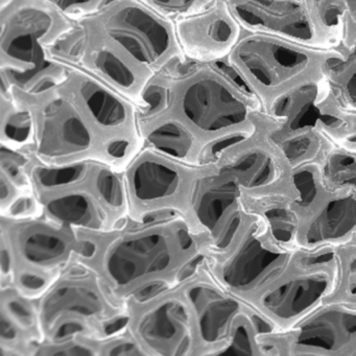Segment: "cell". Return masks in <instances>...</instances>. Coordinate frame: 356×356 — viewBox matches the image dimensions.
Returning a JSON list of instances; mask_svg holds the SVG:
<instances>
[{"label": "cell", "mask_w": 356, "mask_h": 356, "mask_svg": "<svg viewBox=\"0 0 356 356\" xmlns=\"http://www.w3.org/2000/svg\"><path fill=\"white\" fill-rule=\"evenodd\" d=\"M337 276V295L356 300V237L335 254L332 264Z\"/></svg>", "instance_id": "25"}, {"label": "cell", "mask_w": 356, "mask_h": 356, "mask_svg": "<svg viewBox=\"0 0 356 356\" xmlns=\"http://www.w3.org/2000/svg\"><path fill=\"white\" fill-rule=\"evenodd\" d=\"M145 147L193 166L203 164L205 149L180 122L159 116L138 122Z\"/></svg>", "instance_id": "21"}, {"label": "cell", "mask_w": 356, "mask_h": 356, "mask_svg": "<svg viewBox=\"0 0 356 356\" xmlns=\"http://www.w3.org/2000/svg\"><path fill=\"white\" fill-rule=\"evenodd\" d=\"M329 97L346 110L356 111V47L343 61L335 64L326 76Z\"/></svg>", "instance_id": "24"}, {"label": "cell", "mask_w": 356, "mask_h": 356, "mask_svg": "<svg viewBox=\"0 0 356 356\" xmlns=\"http://www.w3.org/2000/svg\"><path fill=\"white\" fill-rule=\"evenodd\" d=\"M227 3L245 32L268 35L312 49L343 51L339 24L325 9L322 0H227Z\"/></svg>", "instance_id": "10"}, {"label": "cell", "mask_w": 356, "mask_h": 356, "mask_svg": "<svg viewBox=\"0 0 356 356\" xmlns=\"http://www.w3.org/2000/svg\"><path fill=\"white\" fill-rule=\"evenodd\" d=\"M45 1L70 19L76 20L99 11L107 0H45Z\"/></svg>", "instance_id": "28"}, {"label": "cell", "mask_w": 356, "mask_h": 356, "mask_svg": "<svg viewBox=\"0 0 356 356\" xmlns=\"http://www.w3.org/2000/svg\"><path fill=\"white\" fill-rule=\"evenodd\" d=\"M334 268L328 264H297L254 300L259 312L275 326L287 328L337 295Z\"/></svg>", "instance_id": "17"}, {"label": "cell", "mask_w": 356, "mask_h": 356, "mask_svg": "<svg viewBox=\"0 0 356 356\" xmlns=\"http://www.w3.org/2000/svg\"><path fill=\"white\" fill-rule=\"evenodd\" d=\"M264 343L266 356L356 355V300L334 296Z\"/></svg>", "instance_id": "11"}, {"label": "cell", "mask_w": 356, "mask_h": 356, "mask_svg": "<svg viewBox=\"0 0 356 356\" xmlns=\"http://www.w3.org/2000/svg\"><path fill=\"white\" fill-rule=\"evenodd\" d=\"M154 11L172 22L204 9L213 0H141Z\"/></svg>", "instance_id": "27"}, {"label": "cell", "mask_w": 356, "mask_h": 356, "mask_svg": "<svg viewBox=\"0 0 356 356\" xmlns=\"http://www.w3.org/2000/svg\"><path fill=\"white\" fill-rule=\"evenodd\" d=\"M95 162L87 178L74 184L36 193L47 218L70 227L72 230L91 231L92 233L103 232L109 222L108 207L95 185Z\"/></svg>", "instance_id": "20"}, {"label": "cell", "mask_w": 356, "mask_h": 356, "mask_svg": "<svg viewBox=\"0 0 356 356\" xmlns=\"http://www.w3.org/2000/svg\"><path fill=\"white\" fill-rule=\"evenodd\" d=\"M175 28L185 59L200 63L226 61L243 34L227 0H213L176 20Z\"/></svg>", "instance_id": "18"}, {"label": "cell", "mask_w": 356, "mask_h": 356, "mask_svg": "<svg viewBox=\"0 0 356 356\" xmlns=\"http://www.w3.org/2000/svg\"><path fill=\"white\" fill-rule=\"evenodd\" d=\"M88 16L106 37L153 74L184 57L175 22L141 0H107Z\"/></svg>", "instance_id": "9"}, {"label": "cell", "mask_w": 356, "mask_h": 356, "mask_svg": "<svg viewBox=\"0 0 356 356\" xmlns=\"http://www.w3.org/2000/svg\"><path fill=\"white\" fill-rule=\"evenodd\" d=\"M203 165L193 166L145 147L126 166L124 182L133 211H187Z\"/></svg>", "instance_id": "13"}, {"label": "cell", "mask_w": 356, "mask_h": 356, "mask_svg": "<svg viewBox=\"0 0 356 356\" xmlns=\"http://www.w3.org/2000/svg\"><path fill=\"white\" fill-rule=\"evenodd\" d=\"M346 57L339 49H312L243 31L225 62L268 114L286 97L324 82L330 67Z\"/></svg>", "instance_id": "3"}, {"label": "cell", "mask_w": 356, "mask_h": 356, "mask_svg": "<svg viewBox=\"0 0 356 356\" xmlns=\"http://www.w3.org/2000/svg\"><path fill=\"white\" fill-rule=\"evenodd\" d=\"M356 237V191L322 193L302 218L300 266H332L335 254Z\"/></svg>", "instance_id": "15"}, {"label": "cell", "mask_w": 356, "mask_h": 356, "mask_svg": "<svg viewBox=\"0 0 356 356\" xmlns=\"http://www.w3.org/2000/svg\"><path fill=\"white\" fill-rule=\"evenodd\" d=\"M65 66L62 84L107 143L114 168L128 165L141 139L136 106L90 74Z\"/></svg>", "instance_id": "12"}, {"label": "cell", "mask_w": 356, "mask_h": 356, "mask_svg": "<svg viewBox=\"0 0 356 356\" xmlns=\"http://www.w3.org/2000/svg\"><path fill=\"white\" fill-rule=\"evenodd\" d=\"M183 293L193 312L199 355H218L228 345L237 323L260 312L253 301L222 287L206 266L203 276L188 284Z\"/></svg>", "instance_id": "16"}, {"label": "cell", "mask_w": 356, "mask_h": 356, "mask_svg": "<svg viewBox=\"0 0 356 356\" xmlns=\"http://www.w3.org/2000/svg\"><path fill=\"white\" fill-rule=\"evenodd\" d=\"M158 74L165 105L161 113L147 120L168 116L177 120L205 153L216 143L255 132L264 124L261 104L225 61L200 63L183 57Z\"/></svg>", "instance_id": "1"}, {"label": "cell", "mask_w": 356, "mask_h": 356, "mask_svg": "<svg viewBox=\"0 0 356 356\" xmlns=\"http://www.w3.org/2000/svg\"><path fill=\"white\" fill-rule=\"evenodd\" d=\"M322 3L337 19L341 47L348 55L356 47V0H322Z\"/></svg>", "instance_id": "26"}, {"label": "cell", "mask_w": 356, "mask_h": 356, "mask_svg": "<svg viewBox=\"0 0 356 356\" xmlns=\"http://www.w3.org/2000/svg\"><path fill=\"white\" fill-rule=\"evenodd\" d=\"M299 255L297 237L251 213L233 245L220 255L205 257V266L222 287L254 302L297 266Z\"/></svg>", "instance_id": "6"}, {"label": "cell", "mask_w": 356, "mask_h": 356, "mask_svg": "<svg viewBox=\"0 0 356 356\" xmlns=\"http://www.w3.org/2000/svg\"><path fill=\"white\" fill-rule=\"evenodd\" d=\"M32 140L33 120L30 112L1 87V145L28 149Z\"/></svg>", "instance_id": "23"}, {"label": "cell", "mask_w": 356, "mask_h": 356, "mask_svg": "<svg viewBox=\"0 0 356 356\" xmlns=\"http://www.w3.org/2000/svg\"><path fill=\"white\" fill-rule=\"evenodd\" d=\"M74 22L45 0H1V80L28 90L61 78L66 66L51 60L47 49L72 28Z\"/></svg>", "instance_id": "5"}, {"label": "cell", "mask_w": 356, "mask_h": 356, "mask_svg": "<svg viewBox=\"0 0 356 356\" xmlns=\"http://www.w3.org/2000/svg\"><path fill=\"white\" fill-rule=\"evenodd\" d=\"M193 230L177 220L145 222L108 243L101 270L116 295L147 298L164 291L204 252Z\"/></svg>", "instance_id": "2"}, {"label": "cell", "mask_w": 356, "mask_h": 356, "mask_svg": "<svg viewBox=\"0 0 356 356\" xmlns=\"http://www.w3.org/2000/svg\"><path fill=\"white\" fill-rule=\"evenodd\" d=\"M314 166L323 193L356 191V152L343 149L329 139Z\"/></svg>", "instance_id": "22"}, {"label": "cell", "mask_w": 356, "mask_h": 356, "mask_svg": "<svg viewBox=\"0 0 356 356\" xmlns=\"http://www.w3.org/2000/svg\"><path fill=\"white\" fill-rule=\"evenodd\" d=\"M47 54L54 61L78 68L111 87L136 107L155 76L106 37L89 16L74 20Z\"/></svg>", "instance_id": "8"}, {"label": "cell", "mask_w": 356, "mask_h": 356, "mask_svg": "<svg viewBox=\"0 0 356 356\" xmlns=\"http://www.w3.org/2000/svg\"><path fill=\"white\" fill-rule=\"evenodd\" d=\"M143 301L131 330L147 355L197 354L195 321L184 293L164 289Z\"/></svg>", "instance_id": "14"}, {"label": "cell", "mask_w": 356, "mask_h": 356, "mask_svg": "<svg viewBox=\"0 0 356 356\" xmlns=\"http://www.w3.org/2000/svg\"><path fill=\"white\" fill-rule=\"evenodd\" d=\"M118 307L113 305L99 281L91 273H72L49 285L41 296L37 316L41 335L57 341L91 339L110 334L118 329Z\"/></svg>", "instance_id": "7"}, {"label": "cell", "mask_w": 356, "mask_h": 356, "mask_svg": "<svg viewBox=\"0 0 356 356\" xmlns=\"http://www.w3.org/2000/svg\"><path fill=\"white\" fill-rule=\"evenodd\" d=\"M61 79L29 90L3 81L1 87L32 116L33 140L26 151L47 165L95 161L114 168L107 143L66 90Z\"/></svg>", "instance_id": "4"}, {"label": "cell", "mask_w": 356, "mask_h": 356, "mask_svg": "<svg viewBox=\"0 0 356 356\" xmlns=\"http://www.w3.org/2000/svg\"><path fill=\"white\" fill-rule=\"evenodd\" d=\"M74 230L47 218L43 220H22L16 224L12 234V253L15 262H19L22 272L44 276L47 273L62 268L72 254L82 251L93 256L95 248H85L88 243L79 241Z\"/></svg>", "instance_id": "19"}]
</instances>
